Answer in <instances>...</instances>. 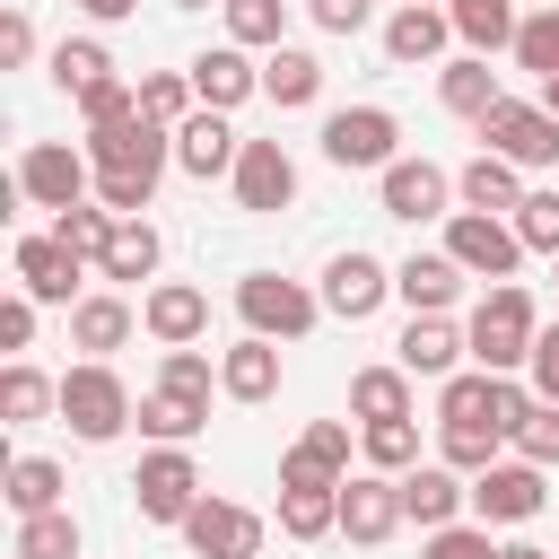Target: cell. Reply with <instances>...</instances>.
Returning a JSON list of instances; mask_svg holds the SVG:
<instances>
[{"instance_id": "15", "label": "cell", "mask_w": 559, "mask_h": 559, "mask_svg": "<svg viewBox=\"0 0 559 559\" xmlns=\"http://www.w3.org/2000/svg\"><path fill=\"white\" fill-rule=\"evenodd\" d=\"M236 201L245 210H288L297 201V157L280 148V140H245V157H236Z\"/></svg>"}, {"instance_id": "4", "label": "cell", "mask_w": 559, "mask_h": 559, "mask_svg": "<svg viewBox=\"0 0 559 559\" xmlns=\"http://www.w3.org/2000/svg\"><path fill=\"white\" fill-rule=\"evenodd\" d=\"M445 253H454L472 280H515L524 236H515V218H498V210H454V218H445Z\"/></svg>"}, {"instance_id": "35", "label": "cell", "mask_w": 559, "mask_h": 559, "mask_svg": "<svg viewBox=\"0 0 559 559\" xmlns=\"http://www.w3.org/2000/svg\"><path fill=\"white\" fill-rule=\"evenodd\" d=\"M105 280H157V227L148 218H114V245L96 262Z\"/></svg>"}, {"instance_id": "56", "label": "cell", "mask_w": 559, "mask_h": 559, "mask_svg": "<svg viewBox=\"0 0 559 559\" xmlns=\"http://www.w3.org/2000/svg\"><path fill=\"white\" fill-rule=\"evenodd\" d=\"M79 9H87V17H96V26H114V17H131V9H140V0H79Z\"/></svg>"}, {"instance_id": "40", "label": "cell", "mask_w": 559, "mask_h": 559, "mask_svg": "<svg viewBox=\"0 0 559 559\" xmlns=\"http://www.w3.org/2000/svg\"><path fill=\"white\" fill-rule=\"evenodd\" d=\"M9 507H17V515L61 507V463H52V454H17V463H9Z\"/></svg>"}, {"instance_id": "55", "label": "cell", "mask_w": 559, "mask_h": 559, "mask_svg": "<svg viewBox=\"0 0 559 559\" xmlns=\"http://www.w3.org/2000/svg\"><path fill=\"white\" fill-rule=\"evenodd\" d=\"M26 341H35V297L17 288V297L0 306V349H26Z\"/></svg>"}, {"instance_id": "20", "label": "cell", "mask_w": 559, "mask_h": 559, "mask_svg": "<svg viewBox=\"0 0 559 559\" xmlns=\"http://www.w3.org/2000/svg\"><path fill=\"white\" fill-rule=\"evenodd\" d=\"M463 280H472V271H463L454 253H411V262L393 271V297H402L411 314H445V306L463 297Z\"/></svg>"}, {"instance_id": "14", "label": "cell", "mask_w": 559, "mask_h": 559, "mask_svg": "<svg viewBox=\"0 0 559 559\" xmlns=\"http://www.w3.org/2000/svg\"><path fill=\"white\" fill-rule=\"evenodd\" d=\"M236 157H245V140L227 131V114H218V105H192V114L175 122V166H183V175H201V183H210V175H236Z\"/></svg>"}, {"instance_id": "36", "label": "cell", "mask_w": 559, "mask_h": 559, "mask_svg": "<svg viewBox=\"0 0 559 559\" xmlns=\"http://www.w3.org/2000/svg\"><path fill=\"white\" fill-rule=\"evenodd\" d=\"M201 419H210V402H192V393H140V428L157 437V445H183V437H201Z\"/></svg>"}, {"instance_id": "57", "label": "cell", "mask_w": 559, "mask_h": 559, "mask_svg": "<svg viewBox=\"0 0 559 559\" xmlns=\"http://www.w3.org/2000/svg\"><path fill=\"white\" fill-rule=\"evenodd\" d=\"M498 559H550L542 542H498Z\"/></svg>"}, {"instance_id": "28", "label": "cell", "mask_w": 559, "mask_h": 559, "mask_svg": "<svg viewBox=\"0 0 559 559\" xmlns=\"http://www.w3.org/2000/svg\"><path fill=\"white\" fill-rule=\"evenodd\" d=\"M437 419H445V428H480V419L498 428V376H489V367H472V376L454 367V376L437 384Z\"/></svg>"}, {"instance_id": "53", "label": "cell", "mask_w": 559, "mask_h": 559, "mask_svg": "<svg viewBox=\"0 0 559 559\" xmlns=\"http://www.w3.org/2000/svg\"><path fill=\"white\" fill-rule=\"evenodd\" d=\"M26 61H35V17L9 9V17H0V70H26Z\"/></svg>"}, {"instance_id": "59", "label": "cell", "mask_w": 559, "mask_h": 559, "mask_svg": "<svg viewBox=\"0 0 559 559\" xmlns=\"http://www.w3.org/2000/svg\"><path fill=\"white\" fill-rule=\"evenodd\" d=\"M175 9H210V0H175Z\"/></svg>"}, {"instance_id": "39", "label": "cell", "mask_w": 559, "mask_h": 559, "mask_svg": "<svg viewBox=\"0 0 559 559\" xmlns=\"http://www.w3.org/2000/svg\"><path fill=\"white\" fill-rule=\"evenodd\" d=\"M52 236L79 253V262H105V245H114V210L105 201H79V210H52Z\"/></svg>"}, {"instance_id": "51", "label": "cell", "mask_w": 559, "mask_h": 559, "mask_svg": "<svg viewBox=\"0 0 559 559\" xmlns=\"http://www.w3.org/2000/svg\"><path fill=\"white\" fill-rule=\"evenodd\" d=\"M148 192H157V175H96V201H105L114 218H140Z\"/></svg>"}, {"instance_id": "44", "label": "cell", "mask_w": 559, "mask_h": 559, "mask_svg": "<svg viewBox=\"0 0 559 559\" xmlns=\"http://www.w3.org/2000/svg\"><path fill=\"white\" fill-rule=\"evenodd\" d=\"M140 114L175 131V122L192 114V70H148V79H140Z\"/></svg>"}, {"instance_id": "31", "label": "cell", "mask_w": 559, "mask_h": 559, "mask_svg": "<svg viewBox=\"0 0 559 559\" xmlns=\"http://www.w3.org/2000/svg\"><path fill=\"white\" fill-rule=\"evenodd\" d=\"M131 323H140V314H131L122 297H79V306H70V341H79L87 358L122 349V341H131Z\"/></svg>"}, {"instance_id": "23", "label": "cell", "mask_w": 559, "mask_h": 559, "mask_svg": "<svg viewBox=\"0 0 559 559\" xmlns=\"http://www.w3.org/2000/svg\"><path fill=\"white\" fill-rule=\"evenodd\" d=\"M253 87H262V70L245 61V44H210V52L192 61V96H201V105H218V114H227V105H245Z\"/></svg>"}, {"instance_id": "7", "label": "cell", "mask_w": 559, "mask_h": 559, "mask_svg": "<svg viewBox=\"0 0 559 559\" xmlns=\"http://www.w3.org/2000/svg\"><path fill=\"white\" fill-rule=\"evenodd\" d=\"M87 148H70V140H35L26 157H17V192L35 201V210H79L87 201Z\"/></svg>"}, {"instance_id": "47", "label": "cell", "mask_w": 559, "mask_h": 559, "mask_svg": "<svg viewBox=\"0 0 559 559\" xmlns=\"http://www.w3.org/2000/svg\"><path fill=\"white\" fill-rule=\"evenodd\" d=\"M157 384H166V393H192V402H210V384H218V367H210V358H201V349L183 341V349H166V367H157Z\"/></svg>"}, {"instance_id": "41", "label": "cell", "mask_w": 559, "mask_h": 559, "mask_svg": "<svg viewBox=\"0 0 559 559\" xmlns=\"http://www.w3.org/2000/svg\"><path fill=\"white\" fill-rule=\"evenodd\" d=\"M218 9H227V44H245V52H271L288 26V0H218Z\"/></svg>"}, {"instance_id": "17", "label": "cell", "mask_w": 559, "mask_h": 559, "mask_svg": "<svg viewBox=\"0 0 559 559\" xmlns=\"http://www.w3.org/2000/svg\"><path fill=\"white\" fill-rule=\"evenodd\" d=\"M79 271H87V262H79L61 236H17V288H26L35 306H70Z\"/></svg>"}, {"instance_id": "49", "label": "cell", "mask_w": 559, "mask_h": 559, "mask_svg": "<svg viewBox=\"0 0 559 559\" xmlns=\"http://www.w3.org/2000/svg\"><path fill=\"white\" fill-rule=\"evenodd\" d=\"M419 559H498V542H489V524H437Z\"/></svg>"}, {"instance_id": "2", "label": "cell", "mask_w": 559, "mask_h": 559, "mask_svg": "<svg viewBox=\"0 0 559 559\" xmlns=\"http://www.w3.org/2000/svg\"><path fill=\"white\" fill-rule=\"evenodd\" d=\"M61 419H70V437H87V445H114V437L140 419V402H131V384H122L105 358H79V367L61 376Z\"/></svg>"}, {"instance_id": "11", "label": "cell", "mask_w": 559, "mask_h": 559, "mask_svg": "<svg viewBox=\"0 0 559 559\" xmlns=\"http://www.w3.org/2000/svg\"><path fill=\"white\" fill-rule=\"evenodd\" d=\"M393 524H411L402 515V480L393 472H349L341 480V533L376 550V542H393Z\"/></svg>"}, {"instance_id": "43", "label": "cell", "mask_w": 559, "mask_h": 559, "mask_svg": "<svg viewBox=\"0 0 559 559\" xmlns=\"http://www.w3.org/2000/svg\"><path fill=\"white\" fill-rule=\"evenodd\" d=\"M52 79H61V96H87L96 79H114V61H105V44H52Z\"/></svg>"}, {"instance_id": "10", "label": "cell", "mask_w": 559, "mask_h": 559, "mask_svg": "<svg viewBox=\"0 0 559 559\" xmlns=\"http://www.w3.org/2000/svg\"><path fill=\"white\" fill-rule=\"evenodd\" d=\"M542 463H489V472H472V515L480 524H533L542 515Z\"/></svg>"}, {"instance_id": "22", "label": "cell", "mask_w": 559, "mask_h": 559, "mask_svg": "<svg viewBox=\"0 0 559 559\" xmlns=\"http://www.w3.org/2000/svg\"><path fill=\"white\" fill-rule=\"evenodd\" d=\"M218 393H227V402H271V393H280V341L245 332V341L218 358Z\"/></svg>"}, {"instance_id": "9", "label": "cell", "mask_w": 559, "mask_h": 559, "mask_svg": "<svg viewBox=\"0 0 559 559\" xmlns=\"http://www.w3.org/2000/svg\"><path fill=\"white\" fill-rule=\"evenodd\" d=\"M480 140L515 166H559V114L550 105H524V96H498V114L480 122Z\"/></svg>"}, {"instance_id": "27", "label": "cell", "mask_w": 559, "mask_h": 559, "mask_svg": "<svg viewBox=\"0 0 559 559\" xmlns=\"http://www.w3.org/2000/svg\"><path fill=\"white\" fill-rule=\"evenodd\" d=\"M262 96H271L280 114L314 105V96H323V61H314V52H297V44H271V61H262Z\"/></svg>"}, {"instance_id": "54", "label": "cell", "mask_w": 559, "mask_h": 559, "mask_svg": "<svg viewBox=\"0 0 559 559\" xmlns=\"http://www.w3.org/2000/svg\"><path fill=\"white\" fill-rule=\"evenodd\" d=\"M367 9H376V0H306V17H314L323 35H358V26H367Z\"/></svg>"}, {"instance_id": "18", "label": "cell", "mask_w": 559, "mask_h": 559, "mask_svg": "<svg viewBox=\"0 0 559 559\" xmlns=\"http://www.w3.org/2000/svg\"><path fill=\"white\" fill-rule=\"evenodd\" d=\"M306 480H349V419H314L280 454V489H306Z\"/></svg>"}, {"instance_id": "6", "label": "cell", "mask_w": 559, "mask_h": 559, "mask_svg": "<svg viewBox=\"0 0 559 559\" xmlns=\"http://www.w3.org/2000/svg\"><path fill=\"white\" fill-rule=\"evenodd\" d=\"M393 140H402V122L384 114V105H341L332 122H323V157L341 166V175H358V166H393Z\"/></svg>"}, {"instance_id": "16", "label": "cell", "mask_w": 559, "mask_h": 559, "mask_svg": "<svg viewBox=\"0 0 559 559\" xmlns=\"http://www.w3.org/2000/svg\"><path fill=\"white\" fill-rule=\"evenodd\" d=\"M445 192H454V175L428 166V157H393V166H384V218H411V227H419V218H454Z\"/></svg>"}, {"instance_id": "24", "label": "cell", "mask_w": 559, "mask_h": 559, "mask_svg": "<svg viewBox=\"0 0 559 559\" xmlns=\"http://www.w3.org/2000/svg\"><path fill=\"white\" fill-rule=\"evenodd\" d=\"M437 96H445V114H463V122H489L507 87H498L489 52H463V61H445V70H437Z\"/></svg>"}, {"instance_id": "46", "label": "cell", "mask_w": 559, "mask_h": 559, "mask_svg": "<svg viewBox=\"0 0 559 559\" xmlns=\"http://www.w3.org/2000/svg\"><path fill=\"white\" fill-rule=\"evenodd\" d=\"M515 236H524V253H559V192H524L515 201Z\"/></svg>"}, {"instance_id": "50", "label": "cell", "mask_w": 559, "mask_h": 559, "mask_svg": "<svg viewBox=\"0 0 559 559\" xmlns=\"http://www.w3.org/2000/svg\"><path fill=\"white\" fill-rule=\"evenodd\" d=\"M79 114H87V131H96V122H122V114H140V87H131V79H96V87L79 96Z\"/></svg>"}, {"instance_id": "33", "label": "cell", "mask_w": 559, "mask_h": 559, "mask_svg": "<svg viewBox=\"0 0 559 559\" xmlns=\"http://www.w3.org/2000/svg\"><path fill=\"white\" fill-rule=\"evenodd\" d=\"M44 411H61V384H52L44 367L9 358V376H0V419H9V428H26V419H44Z\"/></svg>"}, {"instance_id": "34", "label": "cell", "mask_w": 559, "mask_h": 559, "mask_svg": "<svg viewBox=\"0 0 559 559\" xmlns=\"http://www.w3.org/2000/svg\"><path fill=\"white\" fill-rule=\"evenodd\" d=\"M445 17H454V35L472 44V52H498V44H515V0H445Z\"/></svg>"}, {"instance_id": "26", "label": "cell", "mask_w": 559, "mask_h": 559, "mask_svg": "<svg viewBox=\"0 0 559 559\" xmlns=\"http://www.w3.org/2000/svg\"><path fill=\"white\" fill-rule=\"evenodd\" d=\"M445 35H454V17L445 9H428V0H411V9H393L384 17V52L411 70V61H437L445 52Z\"/></svg>"}, {"instance_id": "32", "label": "cell", "mask_w": 559, "mask_h": 559, "mask_svg": "<svg viewBox=\"0 0 559 559\" xmlns=\"http://www.w3.org/2000/svg\"><path fill=\"white\" fill-rule=\"evenodd\" d=\"M349 411L367 419H411V367H358L349 376Z\"/></svg>"}, {"instance_id": "48", "label": "cell", "mask_w": 559, "mask_h": 559, "mask_svg": "<svg viewBox=\"0 0 559 559\" xmlns=\"http://www.w3.org/2000/svg\"><path fill=\"white\" fill-rule=\"evenodd\" d=\"M515 454H524V463H559V402H533V411L515 419Z\"/></svg>"}, {"instance_id": "3", "label": "cell", "mask_w": 559, "mask_h": 559, "mask_svg": "<svg viewBox=\"0 0 559 559\" xmlns=\"http://www.w3.org/2000/svg\"><path fill=\"white\" fill-rule=\"evenodd\" d=\"M236 314H245V332H262V341H306L314 314H323V297H306V288L280 280V271H245V280H236Z\"/></svg>"}, {"instance_id": "42", "label": "cell", "mask_w": 559, "mask_h": 559, "mask_svg": "<svg viewBox=\"0 0 559 559\" xmlns=\"http://www.w3.org/2000/svg\"><path fill=\"white\" fill-rule=\"evenodd\" d=\"M507 52H515L533 79H550V70H559V0H542V9L515 26V44H507Z\"/></svg>"}, {"instance_id": "29", "label": "cell", "mask_w": 559, "mask_h": 559, "mask_svg": "<svg viewBox=\"0 0 559 559\" xmlns=\"http://www.w3.org/2000/svg\"><path fill=\"white\" fill-rule=\"evenodd\" d=\"M341 524V480H306V489H280V533L288 542H323Z\"/></svg>"}, {"instance_id": "12", "label": "cell", "mask_w": 559, "mask_h": 559, "mask_svg": "<svg viewBox=\"0 0 559 559\" xmlns=\"http://www.w3.org/2000/svg\"><path fill=\"white\" fill-rule=\"evenodd\" d=\"M175 533L192 542V559H253L262 550V515L253 507H227V498H201Z\"/></svg>"}, {"instance_id": "1", "label": "cell", "mask_w": 559, "mask_h": 559, "mask_svg": "<svg viewBox=\"0 0 559 559\" xmlns=\"http://www.w3.org/2000/svg\"><path fill=\"white\" fill-rule=\"evenodd\" d=\"M533 297L515 288V280H489V297L472 306V323H463V341H472V358L489 367V376H515L524 358H533Z\"/></svg>"}, {"instance_id": "37", "label": "cell", "mask_w": 559, "mask_h": 559, "mask_svg": "<svg viewBox=\"0 0 559 559\" xmlns=\"http://www.w3.org/2000/svg\"><path fill=\"white\" fill-rule=\"evenodd\" d=\"M358 454H367V472H393V480H402V472L419 463V428H411V419H367V428H358Z\"/></svg>"}, {"instance_id": "60", "label": "cell", "mask_w": 559, "mask_h": 559, "mask_svg": "<svg viewBox=\"0 0 559 559\" xmlns=\"http://www.w3.org/2000/svg\"><path fill=\"white\" fill-rule=\"evenodd\" d=\"M393 9H411V0H393Z\"/></svg>"}, {"instance_id": "58", "label": "cell", "mask_w": 559, "mask_h": 559, "mask_svg": "<svg viewBox=\"0 0 559 559\" xmlns=\"http://www.w3.org/2000/svg\"><path fill=\"white\" fill-rule=\"evenodd\" d=\"M542 105H550V114H559V70H550V79H542Z\"/></svg>"}, {"instance_id": "38", "label": "cell", "mask_w": 559, "mask_h": 559, "mask_svg": "<svg viewBox=\"0 0 559 559\" xmlns=\"http://www.w3.org/2000/svg\"><path fill=\"white\" fill-rule=\"evenodd\" d=\"M9 559H79V524H70V507L17 515V550H9Z\"/></svg>"}, {"instance_id": "21", "label": "cell", "mask_w": 559, "mask_h": 559, "mask_svg": "<svg viewBox=\"0 0 559 559\" xmlns=\"http://www.w3.org/2000/svg\"><path fill=\"white\" fill-rule=\"evenodd\" d=\"M140 323H148V341L183 349V341H201V332H210V297H201V288H183V280H166V288H148V297H140Z\"/></svg>"}, {"instance_id": "25", "label": "cell", "mask_w": 559, "mask_h": 559, "mask_svg": "<svg viewBox=\"0 0 559 559\" xmlns=\"http://www.w3.org/2000/svg\"><path fill=\"white\" fill-rule=\"evenodd\" d=\"M393 349H402V367H411V376H437V384H445V376H454V358H463L472 341H463V332H454L445 314H411Z\"/></svg>"}, {"instance_id": "19", "label": "cell", "mask_w": 559, "mask_h": 559, "mask_svg": "<svg viewBox=\"0 0 559 559\" xmlns=\"http://www.w3.org/2000/svg\"><path fill=\"white\" fill-rule=\"evenodd\" d=\"M463 507H472V480H454V463H411V472H402V515H411L419 533L454 524Z\"/></svg>"}, {"instance_id": "5", "label": "cell", "mask_w": 559, "mask_h": 559, "mask_svg": "<svg viewBox=\"0 0 559 559\" xmlns=\"http://www.w3.org/2000/svg\"><path fill=\"white\" fill-rule=\"evenodd\" d=\"M87 157H96V175H166L175 131L148 122V114H122V122H96L87 131Z\"/></svg>"}, {"instance_id": "52", "label": "cell", "mask_w": 559, "mask_h": 559, "mask_svg": "<svg viewBox=\"0 0 559 559\" xmlns=\"http://www.w3.org/2000/svg\"><path fill=\"white\" fill-rule=\"evenodd\" d=\"M524 367H533V393H542V402H559V323H542V332H533V358H524Z\"/></svg>"}, {"instance_id": "13", "label": "cell", "mask_w": 559, "mask_h": 559, "mask_svg": "<svg viewBox=\"0 0 559 559\" xmlns=\"http://www.w3.org/2000/svg\"><path fill=\"white\" fill-rule=\"evenodd\" d=\"M393 297V271L376 262V253H332V271H323V314H341V323H367L376 306Z\"/></svg>"}, {"instance_id": "45", "label": "cell", "mask_w": 559, "mask_h": 559, "mask_svg": "<svg viewBox=\"0 0 559 559\" xmlns=\"http://www.w3.org/2000/svg\"><path fill=\"white\" fill-rule=\"evenodd\" d=\"M498 437H507V428H489V419H480V428H445L437 454H445L454 472H489V463H498Z\"/></svg>"}, {"instance_id": "30", "label": "cell", "mask_w": 559, "mask_h": 559, "mask_svg": "<svg viewBox=\"0 0 559 559\" xmlns=\"http://www.w3.org/2000/svg\"><path fill=\"white\" fill-rule=\"evenodd\" d=\"M454 192H463V210H515V201H524L515 157H498V148H480V157L454 175Z\"/></svg>"}, {"instance_id": "8", "label": "cell", "mask_w": 559, "mask_h": 559, "mask_svg": "<svg viewBox=\"0 0 559 559\" xmlns=\"http://www.w3.org/2000/svg\"><path fill=\"white\" fill-rule=\"evenodd\" d=\"M131 498H140V515H148V524H183V515L201 507V472H192V454H183V445H157V454H140V472H131Z\"/></svg>"}]
</instances>
